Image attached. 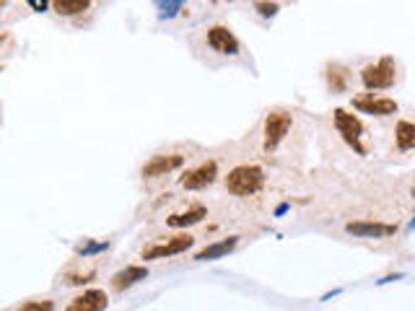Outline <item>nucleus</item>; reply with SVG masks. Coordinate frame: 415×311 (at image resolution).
<instances>
[{"instance_id": "f257e3e1", "label": "nucleus", "mask_w": 415, "mask_h": 311, "mask_svg": "<svg viewBox=\"0 0 415 311\" xmlns=\"http://www.w3.org/2000/svg\"><path fill=\"white\" fill-rule=\"evenodd\" d=\"M265 184V171L255 164H241V166H234L226 176V190L236 195V197H249L255 192L263 190Z\"/></svg>"}, {"instance_id": "f03ea898", "label": "nucleus", "mask_w": 415, "mask_h": 311, "mask_svg": "<svg viewBox=\"0 0 415 311\" xmlns=\"http://www.w3.org/2000/svg\"><path fill=\"white\" fill-rule=\"evenodd\" d=\"M291 125H294V117L288 112H283V109H272L267 117H265V143L263 148L267 153H272L275 148H278L283 140H286V135L291 133Z\"/></svg>"}, {"instance_id": "7ed1b4c3", "label": "nucleus", "mask_w": 415, "mask_h": 311, "mask_svg": "<svg viewBox=\"0 0 415 311\" xmlns=\"http://www.w3.org/2000/svg\"><path fill=\"white\" fill-rule=\"evenodd\" d=\"M397 78V68H395V60L392 57H382L379 63L366 65L361 71V80L368 91H379V88H390Z\"/></svg>"}, {"instance_id": "20e7f679", "label": "nucleus", "mask_w": 415, "mask_h": 311, "mask_svg": "<svg viewBox=\"0 0 415 311\" xmlns=\"http://www.w3.org/2000/svg\"><path fill=\"white\" fill-rule=\"evenodd\" d=\"M332 120H335V128H337V133L343 135L345 143L351 145L356 153L366 156V148H363V143H361L363 125H361L359 117H356V114H351V112H345V109H335V112H332Z\"/></svg>"}, {"instance_id": "39448f33", "label": "nucleus", "mask_w": 415, "mask_h": 311, "mask_svg": "<svg viewBox=\"0 0 415 311\" xmlns=\"http://www.w3.org/2000/svg\"><path fill=\"white\" fill-rule=\"evenodd\" d=\"M218 176V164L216 161H203L200 166L190 169L182 174V187L184 190H205L207 184H213Z\"/></svg>"}, {"instance_id": "423d86ee", "label": "nucleus", "mask_w": 415, "mask_h": 311, "mask_svg": "<svg viewBox=\"0 0 415 311\" xmlns=\"http://www.w3.org/2000/svg\"><path fill=\"white\" fill-rule=\"evenodd\" d=\"M192 244H195V239H192L190 233H182V236H174V239H169V241H161V244L145 247L143 260H164V257L182 255V252H187Z\"/></svg>"}, {"instance_id": "0eeeda50", "label": "nucleus", "mask_w": 415, "mask_h": 311, "mask_svg": "<svg viewBox=\"0 0 415 311\" xmlns=\"http://www.w3.org/2000/svg\"><path fill=\"white\" fill-rule=\"evenodd\" d=\"M345 231L359 239H387L397 233V226L392 224H379V221H351L345 226Z\"/></svg>"}, {"instance_id": "6e6552de", "label": "nucleus", "mask_w": 415, "mask_h": 311, "mask_svg": "<svg viewBox=\"0 0 415 311\" xmlns=\"http://www.w3.org/2000/svg\"><path fill=\"white\" fill-rule=\"evenodd\" d=\"M207 44L216 49L218 55H239V39L234 37V32L229 26H210L207 29Z\"/></svg>"}, {"instance_id": "1a4fd4ad", "label": "nucleus", "mask_w": 415, "mask_h": 311, "mask_svg": "<svg viewBox=\"0 0 415 311\" xmlns=\"http://www.w3.org/2000/svg\"><path fill=\"white\" fill-rule=\"evenodd\" d=\"M182 164H184L182 153H159V156H153V159L143 166V176L145 179L167 176V174H172V171H176Z\"/></svg>"}, {"instance_id": "9d476101", "label": "nucleus", "mask_w": 415, "mask_h": 311, "mask_svg": "<svg viewBox=\"0 0 415 311\" xmlns=\"http://www.w3.org/2000/svg\"><path fill=\"white\" fill-rule=\"evenodd\" d=\"M353 106L363 114H371V117H390V114H397V102H395V99H376L374 94L353 99Z\"/></svg>"}, {"instance_id": "9b49d317", "label": "nucleus", "mask_w": 415, "mask_h": 311, "mask_svg": "<svg viewBox=\"0 0 415 311\" xmlns=\"http://www.w3.org/2000/svg\"><path fill=\"white\" fill-rule=\"evenodd\" d=\"M107 306H109V298H107V293H104L102 288H88V291L76 295L65 306V311H104Z\"/></svg>"}, {"instance_id": "f8f14e48", "label": "nucleus", "mask_w": 415, "mask_h": 311, "mask_svg": "<svg viewBox=\"0 0 415 311\" xmlns=\"http://www.w3.org/2000/svg\"><path fill=\"white\" fill-rule=\"evenodd\" d=\"M145 278H148V267H143V264H128L125 270L112 275V288L114 291H125V288H133L136 283H140Z\"/></svg>"}, {"instance_id": "ddd939ff", "label": "nucleus", "mask_w": 415, "mask_h": 311, "mask_svg": "<svg viewBox=\"0 0 415 311\" xmlns=\"http://www.w3.org/2000/svg\"><path fill=\"white\" fill-rule=\"evenodd\" d=\"M236 244H239V236H229V239H221V241H216V244H207L205 249H200L198 255H195V260H198V262L221 260V257H226L229 252H234Z\"/></svg>"}, {"instance_id": "4468645a", "label": "nucleus", "mask_w": 415, "mask_h": 311, "mask_svg": "<svg viewBox=\"0 0 415 311\" xmlns=\"http://www.w3.org/2000/svg\"><path fill=\"white\" fill-rule=\"evenodd\" d=\"M205 216H207L205 207L195 205V207H190V210H184V213H174V216H169L167 224L172 226V228H187V226L200 224V221H203Z\"/></svg>"}, {"instance_id": "2eb2a0df", "label": "nucleus", "mask_w": 415, "mask_h": 311, "mask_svg": "<svg viewBox=\"0 0 415 311\" xmlns=\"http://www.w3.org/2000/svg\"><path fill=\"white\" fill-rule=\"evenodd\" d=\"M395 140H397L399 151H413L415 145V125L407 120H399L395 128Z\"/></svg>"}, {"instance_id": "dca6fc26", "label": "nucleus", "mask_w": 415, "mask_h": 311, "mask_svg": "<svg viewBox=\"0 0 415 311\" xmlns=\"http://www.w3.org/2000/svg\"><path fill=\"white\" fill-rule=\"evenodd\" d=\"M91 0H52V8L60 13V16H78L83 11H88Z\"/></svg>"}, {"instance_id": "f3484780", "label": "nucleus", "mask_w": 415, "mask_h": 311, "mask_svg": "<svg viewBox=\"0 0 415 311\" xmlns=\"http://www.w3.org/2000/svg\"><path fill=\"white\" fill-rule=\"evenodd\" d=\"M107 249H109L107 241H83V244L76 247V255L78 257H94V255H99V252H107Z\"/></svg>"}, {"instance_id": "a211bd4d", "label": "nucleus", "mask_w": 415, "mask_h": 311, "mask_svg": "<svg viewBox=\"0 0 415 311\" xmlns=\"http://www.w3.org/2000/svg\"><path fill=\"white\" fill-rule=\"evenodd\" d=\"M184 0H156V6H159V16L161 18H172L179 13Z\"/></svg>"}, {"instance_id": "6ab92c4d", "label": "nucleus", "mask_w": 415, "mask_h": 311, "mask_svg": "<svg viewBox=\"0 0 415 311\" xmlns=\"http://www.w3.org/2000/svg\"><path fill=\"white\" fill-rule=\"evenodd\" d=\"M16 311H55V306H52V301L42 298V301H26V303H21Z\"/></svg>"}, {"instance_id": "aec40b11", "label": "nucleus", "mask_w": 415, "mask_h": 311, "mask_svg": "<svg viewBox=\"0 0 415 311\" xmlns=\"http://www.w3.org/2000/svg\"><path fill=\"white\" fill-rule=\"evenodd\" d=\"M255 8H257V13H260V16L272 18V16H275V13H278V3H267V0H257V3H255Z\"/></svg>"}, {"instance_id": "412c9836", "label": "nucleus", "mask_w": 415, "mask_h": 311, "mask_svg": "<svg viewBox=\"0 0 415 311\" xmlns=\"http://www.w3.org/2000/svg\"><path fill=\"white\" fill-rule=\"evenodd\" d=\"M29 6H32V11H37V13H44L49 6V0H29Z\"/></svg>"}]
</instances>
